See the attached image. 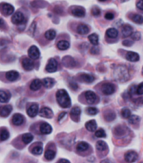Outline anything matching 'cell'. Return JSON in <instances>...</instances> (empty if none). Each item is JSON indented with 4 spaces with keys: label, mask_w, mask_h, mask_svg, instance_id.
Masks as SVG:
<instances>
[{
    "label": "cell",
    "mask_w": 143,
    "mask_h": 163,
    "mask_svg": "<svg viewBox=\"0 0 143 163\" xmlns=\"http://www.w3.org/2000/svg\"><path fill=\"white\" fill-rule=\"evenodd\" d=\"M56 100L62 108H69L71 106V100L67 91L63 89L59 90L56 93Z\"/></svg>",
    "instance_id": "cell-1"
},
{
    "label": "cell",
    "mask_w": 143,
    "mask_h": 163,
    "mask_svg": "<svg viewBox=\"0 0 143 163\" xmlns=\"http://www.w3.org/2000/svg\"><path fill=\"white\" fill-rule=\"evenodd\" d=\"M114 76L119 82H126L129 79V72L125 66H119L114 70Z\"/></svg>",
    "instance_id": "cell-2"
},
{
    "label": "cell",
    "mask_w": 143,
    "mask_h": 163,
    "mask_svg": "<svg viewBox=\"0 0 143 163\" xmlns=\"http://www.w3.org/2000/svg\"><path fill=\"white\" fill-rule=\"evenodd\" d=\"M25 16L21 12H16L12 16L11 21L15 25H22L23 23H25Z\"/></svg>",
    "instance_id": "cell-3"
},
{
    "label": "cell",
    "mask_w": 143,
    "mask_h": 163,
    "mask_svg": "<svg viewBox=\"0 0 143 163\" xmlns=\"http://www.w3.org/2000/svg\"><path fill=\"white\" fill-rule=\"evenodd\" d=\"M57 69L58 62L54 58H51L46 66V71L49 72V73H53V72L57 71Z\"/></svg>",
    "instance_id": "cell-4"
},
{
    "label": "cell",
    "mask_w": 143,
    "mask_h": 163,
    "mask_svg": "<svg viewBox=\"0 0 143 163\" xmlns=\"http://www.w3.org/2000/svg\"><path fill=\"white\" fill-rule=\"evenodd\" d=\"M138 155L136 151L133 150H129V151L126 152L124 156V158L127 162L132 163L136 162L138 160Z\"/></svg>",
    "instance_id": "cell-5"
},
{
    "label": "cell",
    "mask_w": 143,
    "mask_h": 163,
    "mask_svg": "<svg viewBox=\"0 0 143 163\" xmlns=\"http://www.w3.org/2000/svg\"><path fill=\"white\" fill-rule=\"evenodd\" d=\"M28 55L33 60H37L39 58L40 52L36 46H32L28 50Z\"/></svg>",
    "instance_id": "cell-6"
},
{
    "label": "cell",
    "mask_w": 143,
    "mask_h": 163,
    "mask_svg": "<svg viewBox=\"0 0 143 163\" xmlns=\"http://www.w3.org/2000/svg\"><path fill=\"white\" fill-rule=\"evenodd\" d=\"M71 13L75 17L82 18L85 15V9L82 7H72L71 8Z\"/></svg>",
    "instance_id": "cell-7"
},
{
    "label": "cell",
    "mask_w": 143,
    "mask_h": 163,
    "mask_svg": "<svg viewBox=\"0 0 143 163\" xmlns=\"http://www.w3.org/2000/svg\"><path fill=\"white\" fill-rule=\"evenodd\" d=\"M102 92L106 95H110L115 91V87L112 83H104L102 87Z\"/></svg>",
    "instance_id": "cell-8"
},
{
    "label": "cell",
    "mask_w": 143,
    "mask_h": 163,
    "mask_svg": "<svg viewBox=\"0 0 143 163\" xmlns=\"http://www.w3.org/2000/svg\"><path fill=\"white\" fill-rule=\"evenodd\" d=\"M39 113V106L37 104H33L27 110V115L31 118L35 117Z\"/></svg>",
    "instance_id": "cell-9"
},
{
    "label": "cell",
    "mask_w": 143,
    "mask_h": 163,
    "mask_svg": "<svg viewBox=\"0 0 143 163\" xmlns=\"http://www.w3.org/2000/svg\"><path fill=\"white\" fill-rule=\"evenodd\" d=\"M85 97L86 101L88 102V104H93L96 102L97 100V95L94 92L90 91V90H88V91H86L85 92Z\"/></svg>",
    "instance_id": "cell-10"
},
{
    "label": "cell",
    "mask_w": 143,
    "mask_h": 163,
    "mask_svg": "<svg viewBox=\"0 0 143 163\" xmlns=\"http://www.w3.org/2000/svg\"><path fill=\"white\" fill-rule=\"evenodd\" d=\"M1 10H2L3 13L7 15H11L14 11V8L13 6L7 3L1 4Z\"/></svg>",
    "instance_id": "cell-11"
},
{
    "label": "cell",
    "mask_w": 143,
    "mask_h": 163,
    "mask_svg": "<svg viewBox=\"0 0 143 163\" xmlns=\"http://www.w3.org/2000/svg\"><path fill=\"white\" fill-rule=\"evenodd\" d=\"M39 116L46 118H51L53 117V111L49 107H43L40 110Z\"/></svg>",
    "instance_id": "cell-12"
},
{
    "label": "cell",
    "mask_w": 143,
    "mask_h": 163,
    "mask_svg": "<svg viewBox=\"0 0 143 163\" xmlns=\"http://www.w3.org/2000/svg\"><path fill=\"white\" fill-rule=\"evenodd\" d=\"M22 65L26 71H31L34 68V63L33 60L29 58H25L22 61Z\"/></svg>",
    "instance_id": "cell-13"
},
{
    "label": "cell",
    "mask_w": 143,
    "mask_h": 163,
    "mask_svg": "<svg viewBox=\"0 0 143 163\" xmlns=\"http://www.w3.org/2000/svg\"><path fill=\"white\" fill-rule=\"evenodd\" d=\"M12 111V106L11 105H6L0 107V116L6 118L9 116Z\"/></svg>",
    "instance_id": "cell-14"
},
{
    "label": "cell",
    "mask_w": 143,
    "mask_h": 163,
    "mask_svg": "<svg viewBox=\"0 0 143 163\" xmlns=\"http://www.w3.org/2000/svg\"><path fill=\"white\" fill-rule=\"evenodd\" d=\"M24 116L20 114H14L13 118H12V122L15 125H21L24 122Z\"/></svg>",
    "instance_id": "cell-15"
},
{
    "label": "cell",
    "mask_w": 143,
    "mask_h": 163,
    "mask_svg": "<svg viewBox=\"0 0 143 163\" xmlns=\"http://www.w3.org/2000/svg\"><path fill=\"white\" fill-rule=\"evenodd\" d=\"M40 132L43 134H49L52 132V127L47 122H43L40 125Z\"/></svg>",
    "instance_id": "cell-16"
},
{
    "label": "cell",
    "mask_w": 143,
    "mask_h": 163,
    "mask_svg": "<svg viewBox=\"0 0 143 163\" xmlns=\"http://www.w3.org/2000/svg\"><path fill=\"white\" fill-rule=\"evenodd\" d=\"M6 78L9 81H15V80H16L19 78V73L16 71H13V70L9 71L6 74Z\"/></svg>",
    "instance_id": "cell-17"
},
{
    "label": "cell",
    "mask_w": 143,
    "mask_h": 163,
    "mask_svg": "<svg viewBox=\"0 0 143 163\" xmlns=\"http://www.w3.org/2000/svg\"><path fill=\"white\" fill-rule=\"evenodd\" d=\"M122 32L123 37H128L132 35L133 32V27L129 25H125L123 26Z\"/></svg>",
    "instance_id": "cell-18"
},
{
    "label": "cell",
    "mask_w": 143,
    "mask_h": 163,
    "mask_svg": "<svg viewBox=\"0 0 143 163\" xmlns=\"http://www.w3.org/2000/svg\"><path fill=\"white\" fill-rule=\"evenodd\" d=\"M85 127L86 130H88V131L94 132L96 131V129H97V122H96L95 120H90L89 121L86 122Z\"/></svg>",
    "instance_id": "cell-19"
},
{
    "label": "cell",
    "mask_w": 143,
    "mask_h": 163,
    "mask_svg": "<svg viewBox=\"0 0 143 163\" xmlns=\"http://www.w3.org/2000/svg\"><path fill=\"white\" fill-rule=\"evenodd\" d=\"M126 59L130 62H138L140 60V56L137 53L129 51L126 53Z\"/></svg>",
    "instance_id": "cell-20"
},
{
    "label": "cell",
    "mask_w": 143,
    "mask_h": 163,
    "mask_svg": "<svg viewBox=\"0 0 143 163\" xmlns=\"http://www.w3.org/2000/svg\"><path fill=\"white\" fill-rule=\"evenodd\" d=\"M42 86V82L41 81V80L39 79H35L33 80L31 84H30V89L33 91H37V90H39L41 88Z\"/></svg>",
    "instance_id": "cell-21"
},
{
    "label": "cell",
    "mask_w": 143,
    "mask_h": 163,
    "mask_svg": "<svg viewBox=\"0 0 143 163\" xmlns=\"http://www.w3.org/2000/svg\"><path fill=\"white\" fill-rule=\"evenodd\" d=\"M42 84L46 88H51L55 84V80L51 78H45L42 80Z\"/></svg>",
    "instance_id": "cell-22"
},
{
    "label": "cell",
    "mask_w": 143,
    "mask_h": 163,
    "mask_svg": "<svg viewBox=\"0 0 143 163\" xmlns=\"http://www.w3.org/2000/svg\"><path fill=\"white\" fill-rule=\"evenodd\" d=\"M118 30L115 28H110L106 31V35L111 39H115L118 37Z\"/></svg>",
    "instance_id": "cell-23"
},
{
    "label": "cell",
    "mask_w": 143,
    "mask_h": 163,
    "mask_svg": "<svg viewBox=\"0 0 143 163\" xmlns=\"http://www.w3.org/2000/svg\"><path fill=\"white\" fill-rule=\"evenodd\" d=\"M11 97L9 93L7 92L4 91V90H0V102L1 103H6L9 102V100Z\"/></svg>",
    "instance_id": "cell-24"
},
{
    "label": "cell",
    "mask_w": 143,
    "mask_h": 163,
    "mask_svg": "<svg viewBox=\"0 0 143 163\" xmlns=\"http://www.w3.org/2000/svg\"><path fill=\"white\" fill-rule=\"evenodd\" d=\"M77 32L79 35H85L89 32V28L85 24H81L77 27Z\"/></svg>",
    "instance_id": "cell-25"
},
{
    "label": "cell",
    "mask_w": 143,
    "mask_h": 163,
    "mask_svg": "<svg viewBox=\"0 0 143 163\" xmlns=\"http://www.w3.org/2000/svg\"><path fill=\"white\" fill-rule=\"evenodd\" d=\"M57 47L59 50L65 51V50L70 48V43L67 41H65V40H62V41H60L57 44Z\"/></svg>",
    "instance_id": "cell-26"
},
{
    "label": "cell",
    "mask_w": 143,
    "mask_h": 163,
    "mask_svg": "<svg viewBox=\"0 0 143 163\" xmlns=\"http://www.w3.org/2000/svg\"><path fill=\"white\" fill-rule=\"evenodd\" d=\"M88 148H89V145H88V143L84 142L79 143L77 146H76V150H77L79 152L86 151Z\"/></svg>",
    "instance_id": "cell-27"
},
{
    "label": "cell",
    "mask_w": 143,
    "mask_h": 163,
    "mask_svg": "<svg viewBox=\"0 0 143 163\" xmlns=\"http://www.w3.org/2000/svg\"><path fill=\"white\" fill-rule=\"evenodd\" d=\"M88 39L93 46H98L99 43V37L96 34H92L88 36Z\"/></svg>",
    "instance_id": "cell-28"
},
{
    "label": "cell",
    "mask_w": 143,
    "mask_h": 163,
    "mask_svg": "<svg viewBox=\"0 0 143 163\" xmlns=\"http://www.w3.org/2000/svg\"><path fill=\"white\" fill-rule=\"evenodd\" d=\"M33 135L30 133H25L22 136V140H23V142L26 144H30V143L33 140Z\"/></svg>",
    "instance_id": "cell-29"
},
{
    "label": "cell",
    "mask_w": 143,
    "mask_h": 163,
    "mask_svg": "<svg viewBox=\"0 0 143 163\" xmlns=\"http://www.w3.org/2000/svg\"><path fill=\"white\" fill-rule=\"evenodd\" d=\"M81 78L86 83H92L94 80V77L90 74H82L81 75Z\"/></svg>",
    "instance_id": "cell-30"
},
{
    "label": "cell",
    "mask_w": 143,
    "mask_h": 163,
    "mask_svg": "<svg viewBox=\"0 0 143 163\" xmlns=\"http://www.w3.org/2000/svg\"><path fill=\"white\" fill-rule=\"evenodd\" d=\"M80 114H81V109L79 107H74L72 108L71 111H70V115L73 118H79Z\"/></svg>",
    "instance_id": "cell-31"
},
{
    "label": "cell",
    "mask_w": 143,
    "mask_h": 163,
    "mask_svg": "<svg viewBox=\"0 0 143 163\" xmlns=\"http://www.w3.org/2000/svg\"><path fill=\"white\" fill-rule=\"evenodd\" d=\"M56 36V32L55 30H48V31L46 32L45 33V37L48 40H50V41H51V40L55 39Z\"/></svg>",
    "instance_id": "cell-32"
},
{
    "label": "cell",
    "mask_w": 143,
    "mask_h": 163,
    "mask_svg": "<svg viewBox=\"0 0 143 163\" xmlns=\"http://www.w3.org/2000/svg\"><path fill=\"white\" fill-rule=\"evenodd\" d=\"M107 148V145L103 141H99L96 144V148L99 151H104Z\"/></svg>",
    "instance_id": "cell-33"
},
{
    "label": "cell",
    "mask_w": 143,
    "mask_h": 163,
    "mask_svg": "<svg viewBox=\"0 0 143 163\" xmlns=\"http://www.w3.org/2000/svg\"><path fill=\"white\" fill-rule=\"evenodd\" d=\"M56 156V153L52 150H47L44 153V157L46 160H53Z\"/></svg>",
    "instance_id": "cell-34"
},
{
    "label": "cell",
    "mask_w": 143,
    "mask_h": 163,
    "mask_svg": "<svg viewBox=\"0 0 143 163\" xmlns=\"http://www.w3.org/2000/svg\"><path fill=\"white\" fill-rule=\"evenodd\" d=\"M115 117V114H114V112L112 111H108L106 112V114H104V118L107 121H112V120H114Z\"/></svg>",
    "instance_id": "cell-35"
},
{
    "label": "cell",
    "mask_w": 143,
    "mask_h": 163,
    "mask_svg": "<svg viewBox=\"0 0 143 163\" xmlns=\"http://www.w3.org/2000/svg\"><path fill=\"white\" fill-rule=\"evenodd\" d=\"M9 132L7 130H2L0 132V140L6 141L9 138Z\"/></svg>",
    "instance_id": "cell-36"
},
{
    "label": "cell",
    "mask_w": 143,
    "mask_h": 163,
    "mask_svg": "<svg viewBox=\"0 0 143 163\" xmlns=\"http://www.w3.org/2000/svg\"><path fill=\"white\" fill-rule=\"evenodd\" d=\"M140 117L136 115L130 116V117L128 118V122H129L130 124H132V125L138 124V122H140Z\"/></svg>",
    "instance_id": "cell-37"
},
{
    "label": "cell",
    "mask_w": 143,
    "mask_h": 163,
    "mask_svg": "<svg viewBox=\"0 0 143 163\" xmlns=\"http://www.w3.org/2000/svg\"><path fill=\"white\" fill-rule=\"evenodd\" d=\"M132 20L134 23L137 24L143 23V17L141 15H139V14H135V15H133Z\"/></svg>",
    "instance_id": "cell-38"
},
{
    "label": "cell",
    "mask_w": 143,
    "mask_h": 163,
    "mask_svg": "<svg viewBox=\"0 0 143 163\" xmlns=\"http://www.w3.org/2000/svg\"><path fill=\"white\" fill-rule=\"evenodd\" d=\"M32 152H33V154L35 155H41L43 152V148H42L41 145H37V146H35V147L33 148L32 150Z\"/></svg>",
    "instance_id": "cell-39"
},
{
    "label": "cell",
    "mask_w": 143,
    "mask_h": 163,
    "mask_svg": "<svg viewBox=\"0 0 143 163\" xmlns=\"http://www.w3.org/2000/svg\"><path fill=\"white\" fill-rule=\"evenodd\" d=\"M122 116L124 118H128L131 116V111H130L129 108H124L122 110Z\"/></svg>",
    "instance_id": "cell-40"
},
{
    "label": "cell",
    "mask_w": 143,
    "mask_h": 163,
    "mask_svg": "<svg viewBox=\"0 0 143 163\" xmlns=\"http://www.w3.org/2000/svg\"><path fill=\"white\" fill-rule=\"evenodd\" d=\"M86 112L88 115L90 116H95L98 113V110L97 108L96 107H88L86 109Z\"/></svg>",
    "instance_id": "cell-41"
},
{
    "label": "cell",
    "mask_w": 143,
    "mask_h": 163,
    "mask_svg": "<svg viewBox=\"0 0 143 163\" xmlns=\"http://www.w3.org/2000/svg\"><path fill=\"white\" fill-rule=\"evenodd\" d=\"M95 135H96V137L98 138H103L105 137L106 136V133L105 132H104V130L103 129H99V130H98L96 132V134H95Z\"/></svg>",
    "instance_id": "cell-42"
},
{
    "label": "cell",
    "mask_w": 143,
    "mask_h": 163,
    "mask_svg": "<svg viewBox=\"0 0 143 163\" xmlns=\"http://www.w3.org/2000/svg\"><path fill=\"white\" fill-rule=\"evenodd\" d=\"M130 36H131L132 39L134 40V41H138V40H140V38H141L140 33L138 32H133V34Z\"/></svg>",
    "instance_id": "cell-43"
},
{
    "label": "cell",
    "mask_w": 143,
    "mask_h": 163,
    "mask_svg": "<svg viewBox=\"0 0 143 163\" xmlns=\"http://www.w3.org/2000/svg\"><path fill=\"white\" fill-rule=\"evenodd\" d=\"M91 13L93 14V15L96 16V17H98V16H99L100 15V10L98 7H94L92 9Z\"/></svg>",
    "instance_id": "cell-44"
},
{
    "label": "cell",
    "mask_w": 143,
    "mask_h": 163,
    "mask_svg": "<svg viewBox=\"0 0 143 163\" xmlns=\"http://www.w3.org/2000/svg\"><path fill=\"white\" fill-rule=\"evenodd\" d=\"M136 93L138 94H140V95H142V94H143V82L142 83H141L140 85L137 87Z\"/></svg>",
    "instance_id": "cell-45"
},
{
    "label": "cell",
    "mask_w": 143,
    "mask_h": 163,
    "mask_svg": "<svg viewBox=\"0 0 143 163\" xmlns=\"http://www.w3.org/2000/svg\"><path fill=\"white\" fill-rule=\"evenodd\" d=\"M104 18L107 20H109V21H111V20H113L114 18V15L112 13H110V12H109V13H107L105 14V15H104Z\"/></svg>",
    "instance_id": "cell-46"
},
{
    "label": "cell",
    "mask_w": 143,
    "mask_h": 163,
    "mask_svg": "<svg viewBox=\"0 0 143 163\" xmlns=\"http://www.w3.org/2000/svg\"><path fill=\"white\" fill-rule=\"evenodd\" d=\"M35 29H36V23H33L31 25V26H30V30H29V32H30V33L33 34H33H34V32H35Z\"/></svg>",
    "instance_id": "cell-47"
},
{
    "label": "cell",
    "mask_w": 143,
    "mask_h": 163,
    "mask_svg": "<svg viewBox=\"0 0 143 163\" xmlns=\"http://www.w3.org/2000/svg\"><path fill=\"white\" fill-rule=\"evenodd\" d=\"M133 44V41L130 40H125L123 41V45L125 46H131Z\"/></svg>",
    "instance_id": "cell-48"
},
{
    "label": "cell",
    "mask_w": 143,
    "mask_h": 163,
    "mask_svg": "<svg viewBox=\"0 0 143 163\" xmlns=\"http://www.w3.org/2000/svg\"><path fill=\"white\" fill-rule=\"evenodd\" d=\"M137 7L141 11H143V0H140L138 3H137Z\"/></svg>",
    "instance_id": "cell-49"
},
{
    "label": "cell",
    "mask_w": 143,
    "mask_h": 163,
    "mask_svg": "<svg viewBox=\"0 0 143 163\" xmlns=\"http://www.w3.org/2000/svg\"><path fill=\"white\" fill-rule=\"evenodd\" d=\"M98 52H99V50H98V48L97 47H96V46L93 47L91 48V50H90V53L92 54H97L98 53Z\"/></svg>",
    "instance_id": "cell-50"
},
{
    "label": "cell",
    "mask_w": 143,
    "mask_h": 163,
    "mask_svg": "<svg viewBox=\"0 0 143 163\" xmlns=\"http://www.w3.org/2000/svg\"><path fill=\"white\" fill-rule=\"evenodd\" d=\"M70 87H71L72 89L76 90L78 88V86H77V84H76V83H74V82H72V83H70Z\"/></svg>",
    "instance_id": "cell-51"
},
{
    "label": "cell",
    "mask_w": 143,
    "mask_h": 163,
    "mask_svg": "<svg viewBox=\"0 0 143 163\" xmlns=\"http://www.w3.org/2000/svg\"><path fill=\"white\" fill-rule=\"evenodd\" d=\"M65 116H66V113L65 112L61 113V114H60L59 115V116H58V122H60V120H61L62 118L65 117Z\"/></svg>",
    "instance_id": "cell-52"
},
{
    "label": "cell",
    "mask_w": 143,
    "mask_h": 163,
    "mask_svg": "<svg viewBox=\"0 0 143 163\" xmlns=\"http://www.w3.org/2000/svg\"><path fill=\"white\" fill-rule=\"evenodd\" d=\"M58 163H70L69 160H66V159H61V160H59Z\"/></svg>",
    "instance_id": "cell-53"
},
{
    "label": "cell",
    "mask_w": 143,
    "mask_h": 163,
    "mask_svg": "<svg viewBox=\"0 0 143 163\" xmlns=\"http://www.w3.org/2000/svg\"><path fill=\"white\" fill-rule=\"evenodd\" d=\"M4 20L2 18H0V27H2L4 25Z\"/></svg>",
    "instance_id": "cell-54"
},
{
    "label": "cell",
    "mask_w": 143,
    "mask_h": 163,
    "mask_svg": "<svg viewBox=\"0 0 143 163\" xmlns=\"http://www.w3.org/2000/svg\"><path fill=\"white\" fill-rule=\"evenodd\" d=\"M100 163H113V162H112V161H110L109 160H102Z\"/></svg>",
    "instance_id": "cell-55"
},
{
    "label": "cell",
    "mask_w": 143,
    "mask_h": 163,
    "mask_svg": "<svg viewBox=\"0 0 143 163\" xmlns=\"http://www.w3.org/2000/svg\"><path fill=\"white\" fill-rule=\"evenodd\" d=\"M118 1H120V2H122V3H123V2H125V1H128V0H118Z\"/></svg>",
    "instance_id": "cell-56"
},
{
    "label": "cell",
    "mask_w": 143,
    "mask_h": 163,
    "mask_svg": "<svg viewBox=\"0 0 143 163\" xmlns=\"http://www.w3.org/2000/svg\"><path fill=\"white\" fill-rule=\"evenodd\" d=\"M98 1H102H102H106V0H98Z\"/></svg>",
    "instance_id": "cell-57"
},
{
    "label": "cell",
    "mask_w": 143,
    "mask_h": 163,
    "mask_svg": "<svg viewBox=\"0 0 143 163\" xmlns=\"http://www.w3.org/2000/svg\"><path fill=\"white\" fill-rule=\"evenodd\" d=\"M142 74L143 75V67H142Z\"/></svg>",
    "instance_id": "cell-58"
}]
</instances>
